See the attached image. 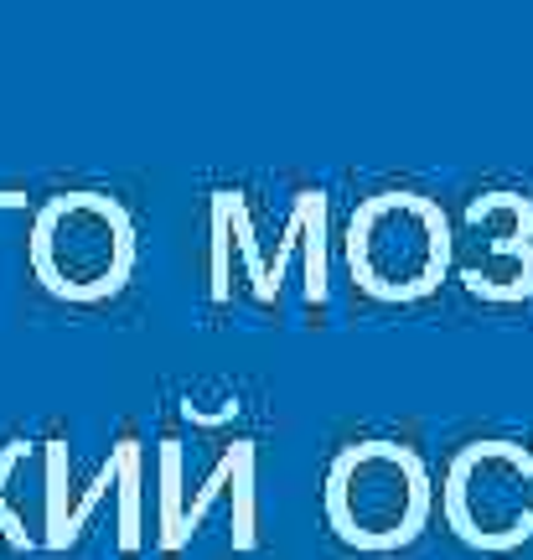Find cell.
<instances>
[{
  "label": "cell",
  "instance_id": "3957f363",
  "mask_svg": "<svg viewBox=\"0 0 533 560\" xmlns=\"http://www.w3.org/2000/svg\"><path fill=\"white\" fill-rule=\"evenodd\" d=\"M130 229L115 202L94 198V192H73L58 198L37 223L32 240V260L37 276L62 291V296H104L115 291L125 270H130Z\"/></svg>",
  "mask_w": 533,
  "mask_h": 560
},
{
  "label": "cell",
  "instance_id": "5b68a950",
  "mask_svg": "<svg viewBox=\"0 0 533 560\" xmlns=\"http://www.w3.org/2000/svg\"><path fill=\"white\" fill-rule=\"evenodd\" d=\"M466 285L497 301L533 296V208L518 192L466 208Z\"/></svg>",
  "mask_w": 533,
  "mask_h": 560
},
{
  "label": "cell",
  "instance_id": "277c9868",
  "mask_svg": "<svg viewBox=\"0 0 533 560\" xmlns=\"http://www.w3.org/2000/svg\"><path fill=\"white\" fill-rule=\"evenodd\" d=\"M446 520L461 540L508 550L533 535V457L513 441H476L451 467Z\"/></svg>",
  "mask_w": 533,
  "mask_h": 560
},
{
  "label": "cell",
  "instance_id": "6da1fadb",
  "mask_svg": "<svg viewBox=\"0 0 533 560\" xmlns=\"http://www.w3.org/2000/svg\"><path fill=\"white\" fill-rule=\"evenodd\" d=\"M347 260L368 296L415 301L440 285L451 265V229L440 208L415 192H383L357 208L347 229Z\"/></svg>",
  "mask_w": 533,
  "mask_h": 560
},
{
  "label": "cell",
  "instance_id": "7a4b0ae2",
  "mask_svg": "<svg viewBox=\"0 0 533 560\" xmlns=\"http://www.w3.org/2000/svg\"><path fill=\"white\" fill-rule=\"evenodd\" d=\"M425 509H430V488H425L419 462L404 446L368 441L332 467L327 514L353 545L389 550V545L415 540Z\"/></svg>",
  "mask_w": 533,
  "mask_h": 560
}]
</instances>
